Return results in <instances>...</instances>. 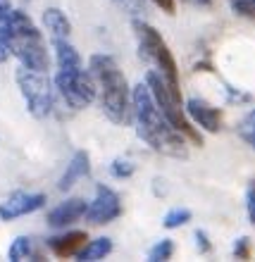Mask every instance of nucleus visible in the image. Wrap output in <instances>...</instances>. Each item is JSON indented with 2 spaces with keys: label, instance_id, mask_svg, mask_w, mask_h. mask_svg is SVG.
I'll return each mask as SVG.
<instances>
[{
  "label": "nucleus",
  "instance_id": "nucleus-1",
  "mask_svg": "<svg viewBox=\"0 0 255 262\" xmlns=\"http://www.w3.org/2000/svg\"><path fill=\"white\" fill-rule=\"evenodd\" d=\"M131 100H134V124H136L138 138L160 155L186 160L188 138L169 124V119L162 115V110L155 103L148 83H138L136 89L131 91Z\"/></svg>",
  "mask_w": 255,
  "mask_h": 262
},
{
  "label": "nucleus",
  "instance_id": "nucleus-2",
  "mask_svg": "<svg viewBox=\"0 0 255 262\" xmlns=\"http://www.w3.org/2000/svg\"><path fill=\"white\" fill-rule=\"evenodd\" d=\"M89 69L93 79H96L98 98H100V107H103L105 117L112 124L124 126L134 122V100H131V89L126 76L122 74L117 60L112 55H91Z\"/></svg>",
  "mask_w": 255,
  "mask_h": 262
},
{
  "label": "nucleus",
  "instance_id": "nucleus-3",
  "mask_svg": "<svg viewBox=\"0 0 255 262\" xmlns=\"http://www.w3.org/2000/svg\"><path fill=\"white\" fill-rule=\"evenodd\" d=\"M53 48H55V86L62 100L72 110H83L89 107L98 96L96 79L91 74V69H83L81 55L76 48L69 43V38H53Z\"/></svg>",
  "mask_w": 255,
  "mask_h": 262
},
{
  "label": "nucleus",
  "instance_id": "nucleus-4",
  "mask_svg": "<svg viewBox=\"0 0 255 262\" xmlns=\"http://www.w3.org/2000/svg\"><path fill=\"white\" fill-rule=\"evenodd\" d=\"M10 50L24 67L48 72L50 57L43 41V34L24 10H12V34H10Z\"/></svg>",
  "mask_w": 255,
  "mask_h": 262
},
{
  "label": "nucleus",
  "instance_id": "nucleus-5",
  "mask_svg": "<svg viewBox=\"0 0 255 262\" xmlns=\"http://www.w3.org/2000/svg\"><path fill=\"white\" fill-rule=\"evenodd\" d=\"M145 83H148V89H151L153 98H155L158 107L162 110V115L169 119V124L177 131H181L193 145H203V136H200L198 126L193 124V119L188 117V112H186V105L181 103L179 89L167 81L158 69H151L145 74Z\"/></svg>",
  "mask_w": 255,
  "mask_h": 262
},
{
  "label": "nucleus",
  "instance_id": "nucleus-6",
  "mask_svg": "<svg viewBox=\"0 0 255 262\" xmlns=\"http://www.w3.org/2000/svg\"><path fill=\"white\" fill-rule=\"evenodd\" d=\"M131 29H134V36H136L141 60L153 64L167 81L179 89V67H177V60H174L172 50L165 43V38L160 36L158 29L153 27V24H148L143 17H136V19L131 21Z\"/></svg>",
  "mask_w": 255,
  "mask_h": 262
},
{
  "label": "nucleus",
  "instance_id": "nucleus-7",
  "mask_svg": "<svg viewBox=\"0 0 255 262\" xmlns=\"http://www.w3.org/2000/svg\"><path fill=\"white\" fill-rule=\"evenodd\" d=\"M17 86H19V93L24 98V103H27V110L36 119H46L55 115L57 86L46 76V72L29 69L22 64L17 69Z\"/></svg>",
  "mask_w": 255,
  "mask_h": 262
},
{
  "label": "nucleus",
  "instance_id": "nucleus-8",
  "mask_svg": "<svg viewBox=\"0 0 255 262\" xmlns=\"http://www.w3.org/2000/svg\"><path fill=\"white\" fill-rule=\"evenodd\" d=\"M122 214V198H119L117 191H112L110 186L105 184H98L96 186V195L86 207V222L93 224V227H103V224H110Z\"/></svg>",
  "mask_w": 255,
  "mask_h": 262
},
{
  "label": "nucleus",
  "instance_id": "nucleus-9",
  "mask_svg": "<svg viewBox=\"0 0 255 262\" xmlns=\"http://www.w3.org/2000/svg\"><path fill=\"white\" fill-rule=\"evenodd\" d=\"M46 205V195L43 193H24V191H14L0 203V220L12 222L19 220L24 214H31Z\"/></svg>",
  "mask_w": 255,
  "mask_h": 262
},
{
  "label": "nucleus",
  "instance_id": "nucleus-10",
  "mask_svg": "<svg viewBox=\"0 0 255 262\" xmlns=\"http://www.w3.org/2000/svg\"><path fill=\"white\" fill-rule=\"evenodd\" d=\"M186 112H188V117L193 119V124L200 126V129L210 131V134H217L222 129V122H224L222 110L210 105L207 100H203V98H188Z\"/></svg>",
  "mask_w": 255,
  "mask_h": 262
},
{
  "label": "nucleus",
  "instance_id": "nucleus-11",
  "mask_svg": "<svg viewBox=\"0 0 255 262\" xmlns=\"http://www.w3.org/2000/svg\"><path fill=\"white\" fill-rule=\"evenodd\" d=\"M86 200L83 198H67L65 203H60L57 207H53L48 212V227L53 229H67L69 224L79 222L86 214Z\"/></svg>",
  "mask_w": 255,
  "mask_h": 262
},
{
  "label": "nucleus",
  "instance_id": "nucleus-12",
  "mask_svg": "<svg viewBox=\"0 0 255 262\" xmlns=\"http://www.w3.org/2000/svg\"><path fill=\"white\" fill-rule=\"evenodd\" d=\"M86 241H89L86 231H65V234L50 236L46 246L55 257H74L86 246Z\"/></svg>",
  "mask_w": 255,
  "mask_h": 262
},
{
  "label": "nucleus",
  "instance_id": "nucleus-13",
  "mask_svg": "<svg viewBox=\"0 0 255 262\" xmlns=\"http://www.w3.org/2000/svg\"><path fill=\"white\" fill-rule=\"evenodd\" d=\"M89 174H91V155L86 150H76L74 155H72V160H69L65 174L60 177V181H57V188H60V191H69L76 181L83 179V177H89Z\"/></svg>",
  "mask_w": 255,
  "mask_h": 262
},
{
  "label": "nucleus",
  "instance_id": "nucleus-14",
  "mask_svg": "<svg viewBox=\"0 0 255 262\" xmlns=\"http://www.w3.org/2000/svg\"><path fill=\"white\" fill-rule=\"evenodd\" d=\"M43 27L48 29L50 38H69V34H72V24H69L67 14L57 7H48L43 12Z\"/></svg>",
  "mask_w": 255,
  "mask_h": 262
},
{
  "label": "nucleus",
  "instance_id": "nucleus-15",
  "mask_svg": "<svg viewBox=\"0 0 255 262\" xmlns=\"http://www.w3.org/2000/svg\"><path fill=\"white\" fill-rule=\"evenodd\" d=\"M41 250L36 248L34 238H29V236H17L12 243H10V248H7V260L12 262H19V260H41Z\"/></svg>",
  "mask_w": 255,
  "mask_h": 262
},
{
  "label": "nucleus",
  "instance_id": "nucleus-16",
  "mask_svg": "<svg viewBox=\"0 0 255 262\" xmlns=\"http://www.w3.org/2000/svg\"><path fill=\"white\" fill-rule=\"evenodd\" d=\"M10 34H12V10L10 0H0V62L12 55L10 50Z\"/></svg>",
  "mask_w": 255,
  "mask_h": 262
},
{
  "label": "nucleus",
  "instance_id": "nucleus-17",
  "mask_svg": "<svg viewBox=\"0 0 255 262\" xmlns=\"http://www.w3.org/2000/svg\"><path fill=\"white\" fill-rule=\"evenodd\" d=\"M112 253V238H108V236H100V238H96V241H89L86 246H83L81 250H79V260L81 262H93V260H103L105 255H110Z\"/></svg>",
  "mask_w": 255,
  "mask_h": 262
},
{
  "label": "nucleus",
  "instance_id": "nucleus-18",
  "mask_svg": "<svg viewBox=\"0 0 255 262\" xmlns=\"http://www.w3.org/2000/svg\"><path fill=\"white\" fill-rule=\"evenodd\" d=\"M191 217H193V212L188 210V207H172V210L162 217V227L165 229H179V227H184V224H188Z\"/></svg>",
  "mask_w": 255,
  "mask_h": 262
},
{
  "label": "nucleus",
  "instance_id": "nucleus-19",
  "mask_svg": "<svg viewBox=\"0 0 255 262\" xmlns=\"http://www.w3.org/2000/svg\"><path fill=\"white\" fill-rule=\"evenodd\" d=\"M174 255V241L172 238H162L148 250V260L151 262H162V260H172Z\"/></svg>",
  "mask_w": 255,
  "mask_h": 262
},
{
  "label": "nucleus",
  "instance_id": "nucleus-20",
  "mask_svg": "<svg viewBox=\"0 0 255 262\" xmlns=\"http://www.w3.org/2000/svg\"><path fill=\"white\" fill-rule=\"evenodd\" d=\"M239 136L255 150V110H250L239 124Z\"/></svg>",
  "mask_w": 255,
  "mask_h": 262
},
{
  "label": "nucleus",
  "instance_id": "nucleus-21",
  "mask_svg": "<svg viewBox=\"0 0 255 262\" xmlns=\"http://www.w3.org/2000/svg\"><path fill=\"white\" fill-rule=\"evenodd\" d=\"M115 5L122 10L124 14H129V17H143L145 12H148V7H145V0H115Z\"/></svg>",
  "mask_w": 255,
  "mask_h": 262
},
{
  "label": "nucleus",
  "instance_id": "nucleus-22",
  "mask_svg": "<svg viewBox=\"0 0 255 262\" xmlns=\"http://www.w3.org/2000/svg\"><path fill=\"white\" fill-rule=\"evenodd\" d=\"M134 162H129V160L124 158H115L110 162V174L115 177V179H129L131 174H134Z\"/></svg>",
  "mask_w": 255,
  "mask_h": 262
},
{
  "label": "nucleus",
  "instance_id": "nucleus-23",
  "mask_svg": "<svg viewBox=\"0 0 255 262\" xmlns=\"http://www.w3.org/2000/svg\"><path fill=\"white\" fill-rule=\"evenodd\" d=\"M231 12L243 17V19H253L255 21V0H229Z\"/></svg>",
  "mask_w": 255,
  "mask_h": 262
},
{
  "label": "nucleus",
  "instance_id": "nucleus-24",
  "mask_svg": "<svg viewBox=\"0 0 255 262\" xmlns=\"http://www.w3.org/2000/svg\"><path fill=\"white\" fill-rule=\"evenodd\" d=\"M234 257L236 260H250L253 255V241H250L248 236H241V238H236L234 241Z\"/></svg>",
  "mask_w": 255,
  "mask_h": 262
},
{
  "label": "nucleus",
  "instance_id": "nucleus-25",
  "mask_svg": "<svg viewBox=\"0 0 255 262\" xmlns=\"http://www.w3.org/2000/svg\"><path fill=\"white\" fill-rule=\"evenodd\" d=\"M246 207H248V220L250 224L255 227V179L248 184V188H246Z\"/></svg>",
  "mask_w": 255,
  "mask_h": 262
},
{
  "label": "nucleus",
  "instance_id": "nucleus-26",
  "mask_svg": "<svg viewBox=\"0 0 255 262\" xmlns=\"http://www.w3.org/2000/svg\"><path fill=\"white\" fill-rule=\"evenodd\" d=\"M196 248L200 250V255L213 253V243H210V238H207V234L203 231V229H198V231H196Z\"/></svg>",
  "mask_w": 255,
  "mask_h": 262
},
{
  "label": "nucleus",
  "instance_id": "nucleus-27",
  "mask_svg": "<svg viewBox=\"0 0 255 262\" xmlns=\"http://www.w3.org/2000/svg\"><path fill=\"white\" fill-rule=\"evenodd\" d=\"M153 5H158L165 14H174L177 12V0H151Z\"/></svg>",
  "mask_w": 255,
  "mask_h": 262
},
{
  "label": "nucleus",
  "instance_id": "nucleus-28",
  "mask_svg": "<svg viewBox=\"0 0 255 262\" xmlns=\"http://www.w3.org/2000/svg\"><path fill=\"white\" fill-rule=\"evenodd\" d=\"M198 5H203V7H207V5H213V0H196Z\"/></svg>",
  "mask_w": 255,
  "mask_h": 262
}]
</instances>
